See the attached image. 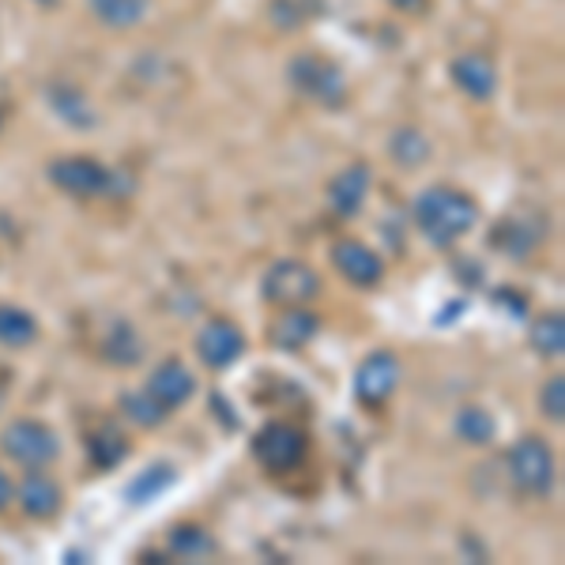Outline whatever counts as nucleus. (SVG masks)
<instances>
[{
  "instance_id": "4be33fe9",
  "label": "nucleus",
  "mask_w": 565,
  "mask_h": 565,
  "mask_svg": "<svg viewBox=\"0 0 565 565\" xmlns=\"http://www.w3.org/2000/svg\"><path fill=\"white\" fill-rule=\"evenodd\" d=\"M87 8L106 31H132L148 20L151 0H87Z\"/></svg>"
},
{
  "instance_id": "6e6552de",
  "label": "nucleus",
  "mask_w": 565,
  "mask_h": 565,
  "mask_svg": "<svg viewBox=\"0 0 565 565\" xmlns=\"http://www.w3.org/2000/svg\"><path fill=\"white\" fill-rule=\"evenodd\" d=\"M399 377H404V370H399L396 354L373 351L359 362V370H354V399H359L362 407H385L388 399L396 396Z\"/></svg>"
},
{
  "instance_id": "f03ea898",
  "label": "nucleus",
  "mask_w": 565,
  "mask_h": 565,
  "mask_svg": "<svg viewBox=\"0 0 565 565\" xmlns=\"http://www.w3.org/2000/svg\"><path fill=\"white\" fill-rule=\"evenodd\" d=\"M45 178L53 189L76 200H125L132 196L136 181L129 170L106 167L95 154H61L45 162Z\"/></svg>"
},
{
  "instance_id": "5701e85b",
  "label": "nucleus",
  "mask_w": 565,
  "mask_h": 565,
  "mask_svg": "<svg viewBox=\"0 0 565 565\" xmlns=\"http://www.w3.org/2000/svg\"><path fill=\"white\" fill-rule=\"evenodd\" d=\"M39 340V321L34 313H26L23 306H8L0 302V348L8 351H23Z\"/></svg>"
},
{
  "instance_id": "a211bd4d",
  "label": "nucleus",
  "mask_w": 565,
  "mask_h": 565,
  "mask_svg": "<svg viewBox=\"0 0 565 565\" xmlns=\"http://www.w3.org/2000/svg\"><path fill=\"white\" fill-rule=\"evenodd\" d=\"M98 354H103V362H109V366H140L143 362V340L140 332L129 324V321H114L106 328L103 343H98Z\"/></svg>"
},
{
  "instance_id": "a878e982",
  "label": "nucleus",
  "mask_w": 565,
  "mask_h": 565,
  "mask_svg": "<svg viewBox=\"0 0 565 565\" xmlns=\"http://www.w3.org/2000/svg\"><path fill=\"white\" fill-rule=\"evenodd\" d=\"M117 407H121V415L129 418L132 426H140V430H154V426H162V423L170 418V407H167V404H159V399H154L148 388H140V392H121Z\"/></svg>"
},
{
  "instance_id": "7ed1b4c3",
  "label": "nucleus",
  "mask_w": 565,
  "mask_h": 565,
  "mask_svg": "<svg viewBox=\"0 0 565 565\" xmlns=\"http://www.w3.org/2000/svg\"><path fill=\"white\" fill-rule=\"evenodd\" d=\"M505 476L509 487L524 498H551L554 482H558V460H554L551 445L540 434H524L509 445L505 452Z\"/></svg>"
},
{
  "instance_id": "f3484780",
  "label": "nucleus",
  "mask_w": 565,
  "mask_h": 565,
  "mask_svg": "<svg viewBox=\"0 0 565 565\" xmlns=\"http://www.w3.org/2000/svg\"><path fill=\"white\" fill-rule=\"evenodd\" d=\"M151 392L159 404H167L170 412L181 404H189L193 399V392H196V377H193V370L185 366L181 359H167V362H159V366L151 370V377H148V385H143Z\"/></svg>"
},
{
  "instance_id": "dca6fc26",
  "label": "nucleus",
  "mask_w": 565,
  "mask_h": 565,
  "mask_svg": "<svg viewBox=\"0 0 565 565\" xmlns=\"http://www.w3.org/2000/svg\"><path fill=\"white\" fill-rule=\"evenodd\" d=\"M45 103H50V109L68 125V129H79V132L98 129V109L90 106L84 87L68 84V79H57V84L45 87Z\"/></svg>"
},
{
  "instance_id": "2eb2a0df",
  "label": "nucleus",
  "mask_w": 565,
  "mask_h": 565,
  "mask_svg": "<svg viewBox=\"0 0 565 565\" xmlns=\"http://www.w3.org/2000/svg\"><path fill=\"white\" fill-rule=\"evenodd\" d=\"M15 501L31 521H53L65 505V494H61L57 479L45 476V468H26L23 482L15 487Z\"/></svg>"
},
{
  "instance_id": "9b49d317",
  "label": "nucleus",
  "mask_w": 565,
  "mask_h": 565,
  "mask_svg": "<svg viewBox=\"0 0 565 565\" xmlns=\"http://www.w3.org/2000/svg\"><path fill=\"white\" fill-rule=\"evenodd\" d=\"M332 264L351 287L359 290H370L385 279V260H381L377 249H370L366 242L359 238H340L332 245Z\"/></svg>"
},
{
  "instance_id": "20e7f679",
  "label": "nucleus",
  "mask_w": 565,
  "mask_h": 565,
  "mask_svg": "<svg viewBox=\"0 0 565 565\" xmlns=\"http://www.w3.org/2000/svg\"><path fill=\"white\" fill-rule=\"evenodd\" d=\"M287 84L324 109H340L348 103V72L340 68V61L324 57V53H298V57H290Z\"/></svg>"
},
{
  "instance_id": "393cba45",
  "label": "nucleus",
  "mask_w": 565,
  "mask_h": 565,
  "mask_svg": "<svg viewBox=\"0 0 565 565\" xmlns=\"http://www.w3.org/2000/svg\"><path fill=\"white\" fill-rule=\"evenodd\" d=\"M527 343L540 359H562L565 354V317L554 309V313H540L527 328Z\"/></svg>"
},
{
  "instance_id": "cd10ccee",
  "label": "nucleus",
  "mask_w": 565,
  "mask_h": 565,
  "mask_svg": "<svg viewBox=\"0 0 565 565\" xmlns=\"http://www.w3.org/2000/svg\"><path fill=\"white\" fill-rule=\"evenodd\" d=\"M540 412L551 418V423H562L565 418V377L562 373H554V377L540 388Z\"/></svg>"
},
{
  "instance_id": "4468645a",
  "label": "nucleus",
  "mask_w": 565,
  "mask_h": 565,
  "mask_svg": "<svg viewBox=\"0 0 565 565\" xmlns=\"http://www.w3.org/2000/svg\"><path fill=\"white\" fill-rule=\"evenodd\" d=\"M370 189H373V170L366 162H351L348 170H340V174L328 181V207L340 218H354L366 207Z\"/></svg>"
},
{
  "instance_id": "423d86ee",
  "label": "nucleus",
  "mask_w": 565,
  "mask_h": 565,
  "mask_svg": "<svg viewBox=\"0 0 565 565\" xmlns=\"http://www.w3.org/2000/svg\"><path fill=\"white\" fill-rule=\"evenodd\" d=\"M0 452L20 468H50L61 457V437L39 418H15L0 430Z\"/></svg>"
},
{
  "instance_id": "b1692460",
  "label": "nucleus",
  "mask_w": 565,
  "mask_h": 565,
  "mask_svg": "<svg viewBox=\"0 0 565 565\" xmlns=\"http://www.w3.org/2000/svg\"><path fill=\"white\" fill-rule=\"evenodd\" d=\"M452 430H457V437L463 445H476V449H482V445H494L498 423H494V415H490L487 407L463 404L457 412V418H452Z\"/></svg>"
},
{
  "instance_id": "7c9ffc66",
  "label": "nucleus",
  "mask_w": 565,
  "mask_h": 565,
  "mask_svg": "<svg viewBox=\"0 0 565 565\" xmlns=\"http://www.w3.org/2000/svg\"><path fill=\"white\" fill-rule=\"evenodd\" d=\"M39 4H42V8H53V4H57V0H39Z\"/></svg>"
},
{
  "instance_id": "412c9836",
  "label": "nucleus",
  "mask_w": 565,
  "mask_h": 565,
  "mask_svg": "<svg viewBox=\"0 0 565 565\" xmlns=\"http://www.w3.org/2000/svg\"><path fill=\"white\" fill-rule=\"evenodd\" d=\"M174 482H178L174 463H148V468L136 471V476L129 479V487H125V501H129V505H151V501H159L170 487H174Z\"/></svg>"
},
{
  "instance_id": "6ab92c4d",
  "label": "nucleus",
  "mask_w": 565,
  "mask_h": 565,
  "mask_svg": "<svg viewBox=\"0 0 565 565\" xmlns=\"http://www.w3.org/2000/svg\"><path fill=\"white\" fill-rule=\"evenodd\" d=\"M167 554L170 558H181V562H200V558H212L218 554V543L212 540L204 524H170L167 532Z\"/></svg>"
},
{
  "instance_id": "bb28decb",
  "label": "nucleus",
  "mask_w": 565,
  "mask_h": 565,
  "mask_svg": "<svg viewBox=\"0 0 565 565\" xmlns=\"http://www.w3.org/2000/svg\"><path fill=\"white\" fill-rule=\"evenodd\" d=\"M388 154H392V159H396L404 170H418V167H423V162L434 154V148H430V140H426V132H423V129L407 125V129H396V132H392Z\"/></svg>"
},
{
  "instance_id": "c756f323",
  "label": "nucleus",
  "mask_w": 565,
  "mask_h": 565,
  "mask_svg": "<svg viewBox=\"0 0 565 565\" xmlns=\"http://www.w3.org/2000/svg\"><path fill=\"white\" fill-rule=\"evenodd\" d=\"M385 4H392L396 12H404V15H418L426 8V0H385Z\"/></svg>"
},
{
  "instance_id": "f8f14e48",
  "label": "nucleus",
  "mask_w": 565,
  "mask_h": 565,
  "mask_svg": "<svg viewBox=\"0 0 565 565\" xmlns=\"http://www.w3.org/2000/svg\"><path fill=\"white\" fill-rule=\"evenodd\" d=\"M317 332H321V317H317L313 309L309 306H282L279 317L268 328V343L276 351L298 354L317 340Z\"/></svg>"
},
{
  "instance_id": "ddd939ff",
  "label": "nucleus",
  "mask_w": 565,
  "mask_h": 565,
  "mask_svg": "<svg viewBox=\"0 0 565 565\" xmlns=\"http://www.w3.org/2000/svg\"><path fill=\"white\" fill-rule=\"evenodd\" d=\"M449 76L471 103H490V98L498 95V65L490 53H479V50L460 53L449 65Z\"/></svg>"
},
{
  "instance_id": "c85d7f7f",
  "label": "nucleus",
  "mask_w": 565,
  "mask_h": 565,
  "mask_svg": "<svg viewBox=\"0 0 565 565\" xmlns=\"http://www.w3.org/2000/svg\"><path fill=\"white\" fill-rule=\"evenodd\" d=\"M15 501V487H12V479L4 476V471H0V513H4L8 505H12Z\"/></svg>"
},
{
  "instance_id": "f257e3e1",
  "label": "nucleus",
  "mask_w": 565,
  "mask_h": 565,
  "mask_svg": "<svg viewBox=\"0 0 565 565\" xmlns=\"http://www.w3.org/2000/svg\"><path fill=\"white\" fill-rule=\"evenodd\" d=\"M412 218L426 242L434 249H449L463 234L476 231L479 223V204L457 185H430L415 196Z\"/></svg>"
},
{
  "instance_id": "9d476101",
  "label": "nucleus",
  "mask_w": 565,
  "mask_h": 565,
  "mask_svg": "<svg viewBox=\"0 0 565 565\" xmlns=\"http://www.w3.org/2000/svg\"><path fill=\"white\" fill-rule=\"evenodd\" d=\"M543 238H546V218L516 212V215L498 218L494 234H490V245H494L498 253H505L509 260H527L543 245Z\"/></svg>"
},
{
  "instance_id": "aec40b11",
  "label": "nucleus",
  "mask_w": 565,
  "mask_h": 565,
  "mask_svg": "<svg viewBox=\"0 0 565 565\" xmlns=\"http://www.w3.org/2000/svg\"><path fill=\"white\" fill-rule=\"evenodd\" d=\"M87 457L98 471H114L129 457V434L114 423H98V430L87 434Z\"/></svg>"
},
{
  "instance_id": "39448f33",
  "label": "nucleus",
  "mask_w": 565,
  "mask_h": 565,
  "mask_svg": "<svg viewBox=\"0 0 565 565\" xmlns=\"http://www.w3.org/2000/svg\"><path fill=\"white\" fill-rule=\"evenodd\" d=\"M249 449H253V460H257L268 476H282V471L302 468V460L309 452V437L302 426L271 418V423H264L260 430L253 434Z\"/></svg>"
},
{
  "instance_id": "0eeeda50",
  "label": "nucleus",
  "mask_w": 565,
  "mask_h": 565,
  "mask_svg": "<svg viewBox=\"0 0 565 565\" xmlns=\"http://www.w3.org/2000/svg\"><path fill=\"white\" fill-rule=\"evenodd\" d=\"M324 282L321 271L309 268L306 260L282 257L276 264H268V271L260 276V295L268 306H309L313 298H321Z\"/></svg>"
},
{
  "instance_id": "1a4fd4ad",
  "label": "nucleus",
  "mask_w": 565,
  "mask_h": 565,
  "mask_svg": "<svg viewBox=\"0 0 565 565\" xmlns=\"http://www.w3.org/2000/svg\"><path fill=\"white\" fill-rule=\"evenodd\" d=\"M245 354V332L226 317H215L196 332V359L207 370H231Z\"/></svg>"
}]
</instances>
